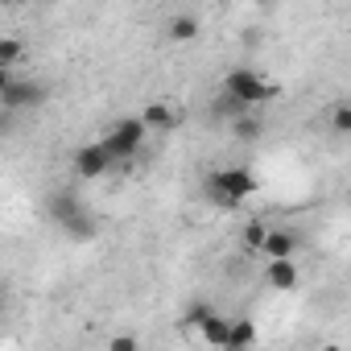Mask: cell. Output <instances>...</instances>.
<instances>
[{
    "label": "cell",
    "instance_id": "obj_1",
    "mask_svg": "<svg viewBox=\"0 0 351 351\" xmlns=\"http://www.w3.org/2000/svg\"><path fill=\"white\" fill-rule=\"evenodd\" d=\"M256 191H261L256 173H252V169H244V165L215 169V173H207V182H203L207 203H211V207H219V211H236V207H240V203H248Z\"/></svg>",
    "mask_w": 351,
    "mask_h": 351
},
{
    "label": "cell",
    "instance_id": "obj_4",
    "mask_svg": "<svg viewBox=\"0 0 351 351\" xmlns=\"http://www.w3.org/2000/svg\"><path fill=\"white\" fill-rule=\"evenodd\" d=\"M145 136H149L145 120H141V116H124V120H116V124L108 128L104 145H108V153H112L116 161H132V153L145 145Z\"/></svg>",
    "mask_w": 351,
    "mask_h": 351
},
{
    "label": "cell",
    "instance_id": "obj_14",
    "mask_svg": "<svg viewBox=\"0 0 351 351\" xmlns=\"http://www.w3.org/2000/svg\"><path fill=\"white\" fill-rule=\"evenodd\" d=\"M265 132V124L256 120V116H244V120H232V136L236 141H256Z\"/></svg>",
    "mask_w": 351,
    "mask_h": 351
},
{
    "label": "cell",
    "instance_id": "obj_11",
    "mask_svg": "<svg viewBox=\"0 0 351 351\" xmlns=\"http://www.w3.org/2000/svg\"><path fill=\"white\" fill-rule=\"evenodd\" d=\"M199 335H203V343H211V347H223V351H228V343H232V318L211 314V318L199 326Z\"/></svg>",
    "mask_w": 351,
    "mask_h": 351
},
{
    "label": "cell",
    "instance_id": "obj_2",
    "mask_svg": "<svg viewBox=\"0 0 351 351\" xmlns=\"http://www.w3.org/2000/svg\"><path fill=\"white\" fill-rule=\"evenodd\" d=\"M223 95H232V99L256 108V104H269V99L277 95V87H273L261 71H252V66H232V71L223 75Z\"/></svg>",
    "mask_w": 351,
    "mask_h": 351
},
{
    "label": "cell",
    "instance_id": "obj_13",
    "mask_svg": "<svg viewBox=\"0 0 351 351\" xmlns=\"http://www.w3.org/2000/svg\"><path fill=\"white\" fill-rule=\"evenodd\" d=\"M330 132L335 136H351V104L347 99L330 108Z\"/></svg>",
    "mask_w": 351,
    "mask_h": 351
},
{
    "label": "cell",
    "instance_id": "obj_16",
    "mask_svg": "<svg viewBox=\"0 0 351 351\" xmlns=\"http://www.w3.org/2000/svg\"><path fill=\"white\" fill-rule=\"evenodd\" d=\"M17 58H21V42L5 34V38H0V71H13Z\"/></svg>",
    "mask_w": 351,
    "mask_h": 351
},
{
    "label": "cell",
    "instance_id": "obj_9",
    "mask_svg": "<svg viewBox=\"0 0 351 351\" xmlns=\"http://www.w3.org/2000/svg\"><path fill=\"white\" fill-rule=\"evenodd\" d=\"M141 120H145L149 132H173V128H178V116H173V108L161 104V99H153V104L141 112Z\"/></svg>",
    "mask_w": 351,
    "mask_h": 351
},
{
    "label": "cell",
    "instance_id": "obj_6",
    "mask_svg": "<svg viewBox=\"0 0 351 351\" xmlns=\"http://www.w3.org/2000/svg\"><path fill=\"white\" fill-rule=\"evenodd\" d=\"M298 248H302V236L293 228H269V240H265L261 256H265V265L269 261H293Z\"/></svg>",
    "mask_w": 351,
    "mask_h": 351
},
{
    "label": "cell",
    "instance_id": "obj_12",
    "mask_svg": "<svg viewBox=\"0 0 351 351\" xmlns=\"http://www.w3.org/2000/svg\"><path fill=\"white\" fill-rule=\"evenodd\" d=\"M252 343H256V322L252 318H232V343H228V351H244Z\"/></svg>",
    "mask_w": 351,
    "mask_h": 351
},
{
    "label": "cell",
    "instance_id": "obj_19",
    "mask_svg": "<svg viewBox=\"0 0 351 351\" xmlns=\"http://www.w3.org/2000/svg\"><path fill=\"white\" fill-rule=\"evenodd\" d=\"M108 351H141V339H136L132 330H116V335L108 339Z\"/></svg>",
    "mask_w": 351,
    "mask_h": 351
},
{
    "label": "cell",
    "instance_id": "obj_8",
    "mask_svg": "<svg viewBox=\"0 0 351 351\" xmlns=\"http://www.w3.org/2000/svg\"><path fill=\"white\" fill-rule=\"evenodd\" d=\"M83 211H87V207H83V199H79L75 191H54V195H50V219H54L58 228L75 223Z\"/></svg>",
    "mask_w": 351,
    "mask_h": 351
},
{
    "label": "cell",
    "instance_id": "obj_3",
    "mask_svg": "<svg viewBox=\"0 0 351 351\" xmlns=\"http://www.w3.org/2000/svg\"><path fill=\"white\" fill-rule=\"evenodd\" d=\"M46 83L38 79H17L13 71H0V104L5 112H17V108H42L46 104Z\"/></svg>",
    "mask_w": 351,
    "mask_h": 351
},
{
    "label": "cell",
    "instance_id": "obj_5",
    "mask_svg": "<svg viewBox=\"0 0 351 351\" xmlns=\"http://www.w3.org/2000/svg\"><path fill=\"white\" fill-rule=\"evenodd\" d=\"M112 153H108V145L104 141H95V145H83L79 153H75V173L79 178H104V173L112 169Z\"/></svg>",
    "mask_w": 351,
    "mask_h": 351
},
{
    "label": "cell",
    "instance_id": "obj_7",
    "mask_svg": "<svg viewBox=\"0 0 351 351\" xmlns=\"http://www.w3.org/2000/svg\"><path fill=\"white\" fill-rule=\"evenodd\" d=\"M298 281H302L298 261H269L265 265V285L273 293H289V289H298Z\"/></svg>",
    "mask_w": 351,
    "mask_h": 351
},
{
    "label": "cell",
    "instance_id": "obj_18",
    "mask_svg": "<svg viewBox=\"0 0 351 351\" xmlns=\"http://www.w3.org/2000/svg\"><path fill=\"white\" fill-rule=\"evenodd\" d=\"M211 314H215V310H211V306H207L203 298H195V302L186 306V326H195V330H199V326H203V322H207Z\"/></svg>",
    "mask_w": 351,
    "mask_h": 351
},
{
    "label": "cell",
    "instance_id": "obj_17",
    "mask_svg": "<svg viewBox=\"0 0 351 351\" xmlns=\"http://www.w3.org/2000/svg\"><path fill=\"white\" fill-rule=\"evenodd\" d=\"M265 240H269V228H265V219H252V223L244 228V244L261 252V248H265Z\"/></svg>",
    "mask_w": 351,
    "mask_h": 351
},
{
    "label": "cell",
    "instance_id": "obj_15",
    "mask_svg": "<svg viewBox=\"0 0 351 351\" xmlns=\"http://www.w3.org/2000/svg\"><path fill=\"white\" fill-rule=\"evenodd\" d=\"M62 232H66L71 240H91V236H95V215H91V211H83V215H79L75 223H66Z\"/></svg>",
    "mask_w": 351,
    "mask_h": 351
},
{
    "label": "cell",
    "instance_id": "obj_10",
    "mask_svg": "<svg viewBox=\"0 0 351 351\" xmlns=\"http://www.w3.org/2000/svg\"><path fill=\"white\" fill-rule=\"evenodd\" d=\"M199 29H203V25H199L195 13H178V17H169V21H165V38H169V42H195Z\"/></svg>",
    "mask_w": 351,
    "mask_h": 351
}]
</instances>
